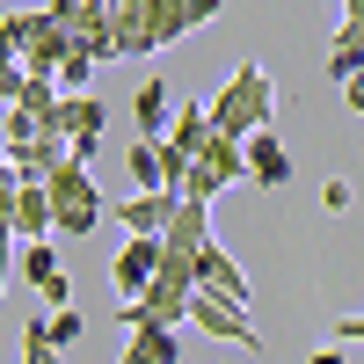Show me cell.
I'll list each match as a JSON object with an SVG mask.
<instances>
[{"instance_id": "9a60e30c", "label": "cell", "mask_w": 364, "mask_h": 364, "mask_svg": "<svg viewBox=\"0 0 364 364\" xmlns=\"http://www.w3.org/2000/svg\"><path fill=\"white\" fill-rule=\"evenodd\" d=\"M117 364H182V343H175V328H132Z\"/></svg>"}, {"instance_id": "8fae6325", "label": "cell", "mask_w": 364, "mask_h": 364, "mask_svg": "<svg viewBox=\"0 0 364 364\" xmlns=\"http://www.w3.org/2000/svg\"><path fill=\"white\" fill-rule=\"evenodd\" d=\"M197 284H204V291H219V299H233V306H248V277H240V262L219 248V240L197 255Z\"/></svg>"}, {"instance_id": "9c48e42d", "label": "cell", "mask_w": 364, "mask_h": 364, "mask_svg": "<svg viewBox=\"0 0 364 364\" xmlns=\"http://www.w3.org/2000/svg\"><path fill=\"white\" fill-rule=\"evenodd\" d=\"M190 321L204 328V336H219V343H240V350H262V336H255V321H248V306H233V299H219V291H197V306H190Z\"/></svg>"}, {"instance_id": "277c9868", "label": "cell", "mask_w": 364, "mask_h": 364, "mask_svg": "<svg viewBox=\"0 0 364 364\" xmlns=\"http://www.w3.org/2000/svg\"><path fill=\"white\" fill-rule=\"evenodd\" d=\"M0 219H8V233L22 240V248H37L44 233H58V211H51V190H44V182H22L15 168L0 175Z\"/></svg>"}, {"instance_id": "ba28073f", "label": "cell", "mask_w": 364, "mask_h": 364, "mask_svg": "<svg viewBox=\"0 0 364 364\" xmlns=\"http://www.w3.org/2000/svg\"><path fill=\"white\" fill-rule=\"evenodd\" d=\"M175 211H182V197H175V190H132L124 204H117V219H124V233H132V240H168Z\"/></svg>"}, {"instance_id": "7402d4cb", "label": "cell", "mask_w": 364, "mask_h": 364, "mask_svg": "<svg viewBox=\"0 0 364 364\" xmlns=\"http://www.w3.org/2000/svg\"><path fill=\"white\" fill-rule=\"evenodd\" d=\"M343 109H350V117H364V73H357V80L343 87Z\"/></svg>"}, {"instance_id": "52a82bcc", "label": "cell", "mask_w": 364, "mask_h": 364, "mask_svg": "<svg viewBox=\"0 0 364 364\" xmlns=\"http://www.w3.org/2000/svg\"><path fill=\"white\" fill-rule=\"evenodd\" d=\"M44 132L73 139V161H95V154H102V132H109V102H102V95H66Z\"/></svg>"}, {"instance_id": "4fadbf2b", "label": "cell", "mask_w": 364, "mask_h": 364, "mask_svg": "<svg viewBox=\"0 0 364 364\" xmlns=\"http://www.w3.org/2000/svg\"><path fill=\"white\" fill-rule=\"evenodd\" d=\"M132 117H139V139H146V146H161V139H168L161 124H175V102H168V80H146L139 95H132Z\"/></svg>"}, {"instance_id": "2e32d148", "label": "cell", "mask_w": 364, "mask_h": 364, "mask_svg": "<svg viewBox=\"0 0 364 364\" xmlns=\"http://www.w3.org/2000/svg\"><path fill=\"white\" fill-rule=\"evenodd\" d=\"M132 182H139V190H168V161H161V146H132Z\"/></svg>"}, {"instance_id": "6da1fadb", "label": "cell", "mask_w": 364, "mask_h": 364, "mask_svg": "<svg viewBox=\"0 0 364 364\" xmlns=\"http://www.w3.org/2000/svg\"><path fill=\"white\" fill-rule=\"evenodd\" d=\"M219 15V0H109V29H117V51L146 58V51H168L175 37H190Z\"/></svg>"}, {"instance_id": "d6986e66", "label": "cell", "mask_w": 364, "mask_h": 364, "mask_svg": "<svg viewBox=\"0 0 364 364\" xmlns=\"http://www.w3.org/2000/svg\"><path fill=\"white\" fill-rule=\"evenodd\" d=\"M80 328H87V321H80V314L66 306V314H51V321H44V336H51L58 350H73V343H80Z\"/></svg>"}, {"instance_id": "8992f818", "label": "cell", "mask_w": 364, "mask_h": 364, "mask_svg": "<svg viewBox=\"0 0 364 364\" xmlns=\"http://www.w3.org/2000/svg\"><path fill=\"white\" fill-rule=\"evenodd\" d=\"M233 182H248V146H233V139H219V132H211V146L197 154L190 182H182V197H197V204H211L219 190H233Z\"/></svg>"}, {"instance_id": "5b68a950", "label": "cell", "mask_w": 364, "mask_h": 364, "mask_svg": "<svg viewBox=\"0 0 364 364\" xmlns=\"http://www.w3.org/2000/svg\"><path fill=\"white\" fill-rule=\"evenodd\" d=\"M204 146H211V102H182L175 124H168V139H161V161H168V190L175 197H182V182H190V168H197Z\"/></svg>"}, {"instance_id": "cb8c5ba5", "label": "cell", "mask_w": 364, "mask_h": 364, "mask_svg": "<svg viewBox=\"0 0 364 364\" xmlns=\"http://www.w3.org/2000/svg\"><path fill=\"white\" fill-rule=\"evenodd\" d=\"M306 364H343V350H314V357H306Z\"/></svg>"}, {"instance_id": "30bf717a", "label": "cell", "mask_w": 364, "mask_h": 364, "mask_svg": "<svg viewBox=\"0 0 364 364\" xmlns=\"http://www.w3.org/2000/svg\"><path fill=\"white\" fill-rule=\"evenodd\" d=\"M161 255H168L161 240H124V255L109 262V277H117V291H124V306L154 291V277H161Z\"/></svg>"}, {"instance_id": "3957f363", "label": "cell", "mask_w": 364, "mask_h": 364, "mask_svg": "<svg viewBox=\"0 0 364 364\" xmlns=\"http://www.w3.org/2000/svg\"><path fill=\"white\" fill-rule=\"evenodd\" d=\"M44 190H51V211H58V233H66V240H87V233L102 226V211H117V204H102L87 161H66V168L44 182Z\"/></svg>"}, {"instance_id": "e0dca14e", "label": "cell", "mask_w": 364, "mask_h": 364, "mask_svg": "<svg viewBox=\"0 0 364 364\" xmlns=\"http://www.w3.org/2000/svg\"><path fill=\"white\" fill-rule=\"evenodd\" d=\"M22 277H29V284H51V277H58V255H51V240L22 248Z\"/></svg>"}, {"instance_id": "603a6c76", "label": "cell", "mask_w": 364, "mask_h": 364, "mask_svg": "<svg viewBox=\"0 0 364 364\" xmlns=\"http://www.w3.org/2000/svg\"><path fill=\"white\" fill-rule=\"evenodd\" d=\"M343 22H350V29H364V0H343Z\"/></svg>"}, {"instance_id": "44dd1931", "label": "cell", "mask_w": 364, "mask_h": 364, "mask_svg": "<svg viewBox=\"0 0 364 364\" xmlns=\"http://www.w3.org/2000/svg\"><path fill=\"white\" fill-rule=\"evenodd\" d=\"M336 343H364V314H350V321H336Z\"/></svg>"}, {"instance_id": "7a4b0ae2", "label": "cell", "mask_w": 364, "mask_h": 364, "mask_svg": "<svg viewBox=\"0 0 364 364\" xmlns=\"http://www.w3.org/2000/svg\"><path fill=\"white\" fill-rule=\"evenodd\" d=\"M211 132L233 139V146H248L262 132H277V87H269L262 66H233V80L211 95Z\"/></svg>"}, {"instance_id": "5bb4252c", "label": "cell", "mask_w": 364, "mask_h": 364, "mask_svg": "<svg viewBox=\"0 0 364 364\" xmlns=\"http://www.w3.org/2000/svg\"><path fill=\"white\" fill-rule=\"evenodd\" d=\"M321 73L336 80V87H350V80L364 73V29H350V22H336V44H328V58H321Z\"/></svg>"}, {"instance_id": "7c38bea8", "label": "cell", "mask_w": 364, "mask_h": 364, "mask_svg": "<svg viewBox=\"0 0 364 364\" xmlns=\"http://www.w3.org/2000/svg\"><path fill=\"white\" fill-rule=\"evenodd\" d=\"M248 182H255V190H284V182H291V154L277 146V132L248 139Z\"/></svg>"}, {"instance_id": "ac0fdd59", "label": "cell", "mask_w": 364, "mask_h": 364, "mask_svg": "<svg viewBox=\"0 0 364 364\" xmlns=\"http://www.w3.org/2000/svg\"><path fill=\"white\" fill-rule=\"evenodd\" d=\"M22 364H58V343L44 336V321H29V328H22Z\"/></svg>"}, {"instance_id": "ffe728a7", "label": "cell", "mask_w": 364, "mask_h": 364, "mask_svg": "<svg viewBox=\"0 0 364 364\" xmlns=\"http://www.w3.org/2000/svg\"><path fill=\"white\" fill-rule=\"evenodd\" d=\"M321 204H328V211H350V182L328 175V182H321Z\"/></svg>"}]
</instances>
